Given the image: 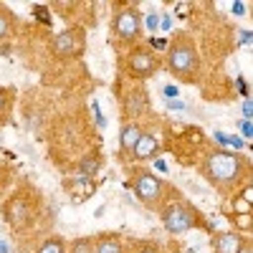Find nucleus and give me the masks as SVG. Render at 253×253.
<instances>
[{
    "label": "nucleus",
    "instance_id": "f257e3e1",
    "mask_svg": "<svg viewBox=\"0 0 253 253\" xmlns=\"http://www.w3.org/2000/svg\"><path fill=\"white\" fill-rule=\"evenodd\" d=\"M200 175L210 187H215L218 193L230 195L238 193L243 185H248L251 177V165L243 155H236L230 150H210L198 165Z\"/></svg>",
    "mask_w": 253,
    "mask_h": 253
},
{
    "label": "nucleus",
    "instance_id": "f03ea898",
    "mask_svg": "<svg viewBox=\"0 0 253 253\" xmlns=\"http://www.w3.org/2000/svg\"><path fill=\"white\" fill-rule=\"evenodd\" d=\"M165 69L177 81H185V84L198 81V76H200V53H198V46H195L193 36H187L185 31L172 36V41L167 43V53H165Z\"/></svg>",
    "mask_w": 253,
    "mask_h": 253
},
{
    "label": "nucleus",
    "instance_id": "7ed1b4c3",
    "mask_svg": "<svg viewBox=\"0 0 253 253\" xmlns=\"http://www.w3.org/2000/svg\"><path fill=\"white\" fill-rule=\"evenodd\" d=\"M129 185H132L134 198H137L144 208L157 210V213H160V208H162L165 203L180 198V195H172L170 185H167L162 177H157L152 170H147V167H137V170H132Z\"/></svg>",
    "mask_w": 253,
    "mask_h": 253
},
{
    "label": "nucleus",
    "instance_id": "20e7f679",
    "mask_svg": "<svg viewBox=\"0 0 253 253\" xmlns=\"http://www.w3.org/2000/svg\"><path fill=\"white\" fill-rule=\"evenodd\" d=\"M160 220H162V228L172 236L187 233V230H195V228H205V220L200 215V210L193 203L182 200V198H175L170 203H165L160 208Z\"/></svg>",
    "mask_w": 253,
    "mask_h": 253
},
{
    "label": "nucleus",
    "instance_id": "39448f33",
    "mask_svg": "<svg viewBox=\"0 0 253 253\" xmlns=\"http://www.w3.org/2000/svg\"><path fill=\"white\" fill-rule=\"evenodd\" d=\"M38 208H41L38 193H33L31 187H23V190H15L3 203V218H5L8 228L26 230L28 225H33V220L38 215Z\"/></svg>",
    "mask_w": 253,
    "mask_h": 253
},
{
    "label": "nucleus",
    "instance_id": "423d86ee",
    "mask_svg": "<svg viewBox=\"0 0 253 253\" xmlns=\"http://www.w3.org/2000/svg\"><path fill=\"white\" fill-rule=\"evenodd\" d=\"M112 33L119 43L124 46H134L139 36H142V13L134 5H117L114 18H112Z\"/></svg>",
    "mask_w": 253,
    "mask_h": 253
},
{
    "label": "nucleus",
    "instance_id": "0eeeda50",
    "mask_svg": "<svg viewBox=\"0 0 253 253\" xmlns=\"http://www.w3.org/2000/svg\"><path fill=\"white\" fill-rule=\"evenodd\" d=\"M84 51H86V31L81 26H71V28H63L61 33L53 36L51 41V53L61 61H74L81 58Z\"/></svg>",
    "mask_w": 253,
    "mask_h": 253
},
{
    "label": "nucleus",
    "instance_id": "6e6552de",
    "mask_svg": "<svg viewBox=\"0 0 253 253\" xmlns=\"http://www.w3.org/2000/svg\"><path fill=\"white\" fill-rule=\"evenodd\" d=\"M162 66L160 56L147 48V46H132L129 53H126V74H129V79H134L137 84L152 79Z\"/></svg>",
    "mask_w": 253,
    "mask_h": 253
},
{
    "label": "nucleus",
    "instance_id": "1a4fd4ad",
    "mask_svg": "<svg viewBox=\"0 0 253 253\" xmlns=\"http://www.w3.org/2000/svg\"><path fill=\"white\" fill-rule=\"evenodd\" d=\"M150 107H152L150 94H147V89L142 86V84L129 86L122 96V117H124V122H139V117L150 114Z\"/></svg>",
    "mask_w": 253,
    "mask_h": 253
},
{
    "label": "nucleus",
    "instance_id": "9d476101",
    "mask_svg": "<svg viewBox=\"0 0 253 253\" xmlns=\"http://www.w3.org/2000/svg\"><path fill=\"white\" fill-rule=\"evenodd\" d=\"M248 248V241L241 230H223L213 238V251L215 253H243Z\"/></svg>",
    "mask_w": 253,
    "mask_h": 253
},
{
    "label": "nucleus",
    "instance_id": "9b49d317",
    "mask_svg": "<svg viewBox=\"0 0 253 253\" xmlns=\"http://www.w3.org/2000/svg\"><path fill=\"white\" fill-rule=\"evenodd\" d=\"M157 152H160V137H157L155 132H150V129H144L142 137L137 139L134 150H132V155H129V160H126V162H144V160H152Z\"/></svg>",
    "mask_w": 253,
    "mask_h": 253
},
{
    "label": "nucleus",
    "instance_id": "f8f14e48",
    "mask_svg": "<svg viewBox=\"0 0 253 253\" xmlns=\"http://www.w3.org/2000/svg\"><path fill=\"white\" fill-rule=\"evenodd\" d=\"M142 132H144V126L139 122H124L122 124V129H119V157H122V162L129 160V155L134 150L137 139L142 137Z\"/></svg>",
    "mask_w": 253,
    "mask_h": 253
},
{
    "label": "nucleus",
    "instance_id": "ddd939ff",
    "mask_svg": "<svg viewBox=\"0 0 253 253\" xmlns=\"http://www.w3.org/2000/svg\"><path fill=\"white\" fill-rule=\"evenodd\" d=\"M124 241L114 230H104V233L94 236V253H124Z\"/></svg>",
    "mask_w": 253,
    "mask_h": 253
},
{
    "label": "nucleus",
    "instance_id": "4468645a",
    "mask_svg": "<svg viewBox=\"0 0 253 253\" xmlns=\"http://www.w3.org/2000/svg\"><path fill=\"white\" fill-rule=\"evenodd\" d=\"M18 28V18L8 5H0V41H8Z\"/></svg>",
    "mask_w": 253,
    "mask_h": 253
},
{
    "label": "nucleus",
    "instance_id": "2eb2a0df",
    "mask_svg": "<svg viewBox=\"0 0 253 253\" xmlns=\"http://www.w3.org/2000/svg\"><path fill=\"white\" fill-rule=\"evenodd\" d=\"M66 241H63L61 236H48L41 241V246L36 248V253H66Z\"/></svg>",
    "mask_w": 253,
    "mask_h": 253
},
{
    "label": "nucleus",
    "instance_id": "dca6fc26",
    "mask_svg": "<svg viewBox=\"0 0 253 253\" xmlns=\"http://www.w3.org/2000/svg\"><path fill=\"white\" fill-rule=\"evenodd\" d=\"M99 167H101V157L96 155H89V157H84L81 162H79V167H76V170L81 172V175H86V177H91V175H96L99 172Z\"/></svg>",
    "mask_w": 253,
    "mask_h": 253
},
{
    "label": "nucleus",
    "instance_id": "f3484780",
    "mask_svg": "<svg viewBox=\"0 0 253 253\" xmlns=\"http://www.w3.org/2000/svg\"><path fill=\"white\" fill-rule=\"evenodd\" d=\"M66 253H94V236H81V238H76V241L66 248Z\"/></svg>",
    "mask_w": 253,
    "mask_h": 253
},
{
    "label": "nucleus",
    "instance_id": "a211bd4d",
    "mask_svg": "<svg viewBox=\"0 0 253 253\" xmlns=\"http://www.w3.org/2000/svg\"><path fill=\"white\" fill-rule=\"evenodd\" d=\"M124 253H167V251L155 241H137L129 251H124Z\"/></svg>",
    "mask_w": 253,
    "mask_h": 253
},
{
    "label": "nucleus",
    "instance_id": "6ab92c4d",
    "mask_svg": "<svg viewBox=\"0 0 253 253\" xmlns=\"http://www.w3.org/2000/svg\"><path fill=\"white\" fill-rule=\"evenodd\" d=\"M10 109V89L5 86H0V119H3Z\"/></svg>",
    "mask_w": 253,
    "mask_h": 253
},
{
    "label": "nucleus",
    "instance_id": "aec40b11",
    "mask_svg": "<svg viewBox=\"0 0 253 253\" xmlns=\"http://www.w3.org/2000/svg\"><path fill=\"white\" fill-rule=\"evenodd\" d=\"M8 180H10V172H8V167L0 162V195L5 193V187H8Z\"/></svg>",
    "mask_w": 253,
    "mask_h": 253
}]
</instances>
